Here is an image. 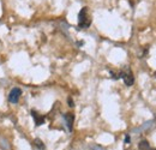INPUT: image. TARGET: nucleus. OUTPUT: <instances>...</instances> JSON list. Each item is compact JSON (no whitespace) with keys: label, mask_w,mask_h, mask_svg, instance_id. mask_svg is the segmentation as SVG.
<instances>
[{"label":"nucleus","mask_w":156,"mask_h":150,"mask_svg":"<svg viewBox=\"0 0 156 150\" xmlns=\"http://www.w3.org/2000/svg\"><path fill=\"white\" fill-rule=\"evenodd\" d=\"M90 24H91V17L89 15V9L83 7L78 15V25H79V28L85 29V28H89Z\"/></svg>","instance_id":"obj_1"},{"label":"nucleus","mask_w":156,"mask_h":150,"mask_svg":"<svg viewBox=\"0 0 156 150\" xmlns=\"http://www.w3.org/2000/svg\"><path fill=\"white\" fill-rule=\"evenodd\" d=\"M20 95H22V90H20V88H15V89H12L11 93H10V95H9V101H10L11 103H17L18 100H20Z\"/></svg>","instance_id":"obj_2"},{"label":"nucleus","mask_w":156,"mask_h":150,"mask_svg":"<svg viewBox=\"0 0 156 150\" xmlns=\"http://www.w3.org/2000/svg\"><path fill=\"white\" fill-rule=\"evenodd\" d=\"M121 78L124 79V82H125V84L126 85H132L133 83H135V78H133V75L131 73V72H122V75H121Z\"/></svg>","instance_id":"obj_3"},{"label":"nucleus","mask_w":156,"mask_h":150,"mask_svg":"<svg viewBox=\"0 0 156 150\" xmlns=\"http://www.w3.org/2000/svg\"><path fill=\"white\" fill-rule=\"evenodd\" d=\"M31 116H33V119L35 120L36 126H41V125L44 123V116L41 115V114H39L36 111H31Z\"/></svg>","instance_id":"obj_4"},{"label":"nucleus","mask_w":156,"mask_h":150,"mask_svg":"<svg viewBox=\"0 0 156 150\" xmlns=\"http://www.w3.org/2000/svg\"><path fill=\"white\" fill-rule=\"evenodd\" d=\"M64 118H65V120H66V124H67L69 130L71 131V130H72V125H73V119H75L73 114L67 113V114H65V115H64Z\"/></svg>","instance_id":"obj_5"},{"label":"nucleus","mask_w":156,"mask_h":150,"mask_svg":"<svg viewBox=\"0 0 156 150\" xmlns=\"http://www.w3.org/2000/svg\"><path fill=\"white\" fill-rule=\"evenodd\" d=\"M138 148L140 150H149L150 149V145H149V143H148L147 141H140Z\"/></svg>","instance_id":"obj_6"},{"label":"nucleus","mask_w":156,"mask_h":150,"mask_svg":"<svg viewBox=\"0 0 156 150\" xmlns=\"http://www.w3.org/2000/svg\"><path fill=\"white\" fill-rule=\"evenodd\" d=\"M34 144H35V147L39 150H44V145H43V143L40 141L39 138H36V139L34 141Z\"/></svg>","instance_id":"obj_7"},{"label":"nucleus","mask_w":156,"mask_h":150,"mask_svg":"<svg viewBox=\"0 0 156 150\" xmlns=\"http://www.w3.org/2000/svg\"><path fill=\"white\" fill-rule=\"evenodd\" d=\"M69 105H70V107H73V101L71 100V97L69 98Z\"/></svg>","instance_id":"obj_8"},{"label":"nucleus","mask_w":156,"mask_h":150,"mask_svg":"<svg viewBox=\"0 0 156 150\" xmlns=\"http://www.w3.org/2000/svg\"><path fill=\"white\" fill-rule=\"evenodd\" d=\"M125 142H126V143H130V137H129V136H126V138H125Z\"/></svg>","instance_id":"obj_9"}]
</instances>
